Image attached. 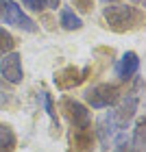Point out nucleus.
Wrapping results in <instances>:
<instances>
[{"instance_id":"9","label":"nucleus","mask_w":146,"mask_h":152,"mask_svg":"<svg viewBox=\"0 0 146 152\" xmlns=\"http://www.w3.org/2000/svg\"><path fill=\"white\" fill-rule=\"evenodd\" d=\"M116 124L114 120H111V113L109 115H102L98 122H96V135H98V139H100V146L102 150H107L109 148V143L114 141V133H116Z\"/></svg>"},{"instance_id":"14","label":"nucleus","mask_w":146,"mask_h":152,"mask_svg":"<svg viewBox=\"0 0 146 152\" xmlns=\"http://www.w3.org/2000/svg\"><path fill=\"white\" fill-rule=\"evenodd\" d=\"M39 100H41V107H44V111L48 113V117L57 124V128H59V122H57V111H55V102H52V96L48 94V91H39Z\"/></svg>"},{"instance_id":"13","label":"nucleus","mask_w":146,"mask_h":152,"mask_svg":"<svg viewBox=\"0 0 146 152\" xmlns=\"http://www.w3.org/2000/svg\"><path fill=\"white\" fill-rule=\"evenodd\" d=\"M13 48H15V39H13V35L9 31L0 28V59H2L4 54L13 52Z\"/></svg>"},{"instance_id":"18","label":"nucleus","mask_w":146,"mask_h":152,"mask_svg":"<svg viewBox=\"0 0 146 152\" xmlns=\"http://www.w3.org/2000/svg\"><path fill=\"white\" fill-rule=\"evenodd\" d=\"M102 2H105V4H109V2H111V4H114V2H116V0H102Z\"/></svg>"},{"instance_id":"15","label":"nucleus","mask_w":146,"mask_h":152,"mask_svg":"<svg viewBox=\"0 0 146 152\" xmlns=\"http://www.w3.org/2000/svg\"><path fill=\"white\" fill-rule=\"evenodd\" d=\"M72 4L79 13H89L94 9V0H72Z\"/></svg>"},{"instance_id":"17","label":"nucleus","mask_w":146,"mask_h":152,"mask_svg":"<svg viewBox=\"0 0 146 152\" xmlns=\"http://www.w3.org/2000/svg\"><path fill=\"white\" fill-rule=\"evenodd\" d=\"M44 2H46L48 9H57V7L61 4V0H44Z\"/></svg>"},{"instance_id":"3","label":"nucleus","mask_w":146,"mask_h":152,"mask_svg":"<svg viewBox=\"0 0 146 152\" xmlns=\"http://www.w3.org/2000/svg\"><path fill=\"white\" fill-rule=\"evenodd\" d=\"M122 98L120 87L114 83H98L85 91V102L92 109H109L116 107V102Z\"/></svg>"},{"instance_id":"16","label":"nucleus","mask_w":146,"mask_h":152,"mask_svg":"<svg viewBox=\"0 0 146 152\" xmlns=\"http://www.w3.org/2000/svg\"><path fill=\"white\" fill-rule=\"evenodd\" d=\"M114 152H131V146H129V139L127 137H120L118 139V143H116V148H114Z\"/></svg>"},{"instance_id":"7","label":"nucleus","mask_w":146,"mask_h":152,"mask_svg":"<svg viewBox=\"0 0 146 152\" xmlns=\"http://www.w3.org/2000/svg\"><path fill=\"white\" fill-rule=\"evenodd\" d=\"M0 76L7 83H11V85H20L22 83L24 70H22V57H20V52L13 50L0 59Z\"/></svg>"},{"instance_id":"4","label":"nucleus","mask_w":146,"mask_h":152,"mask_svg":"<svg viewBox=\"0 0 146 152\" xmlns=\"http://www.w3.org/2000/svg\"><path fill=\"white\" fill-rule=\"evenodd\" d=\"M59 107H61V113L68 122H70L72 128H89L92 124V115H89L87 107L83 102L70 98V96H63L59 100Z\"/></svg>"},{"instance_id":"6","label":"nucleus","mask_w":146,"mask_h":152,"mask_svg":"<svg viewBox=\"0 0 146 152\" xmlns=\"http://www.w3.org/2000/svg\"><path fill=\"white\" fill-rule=\"evenodd\" d=\"M87 74H89V67H74V65H68L63 67V70H59V72H55V87L61 89V91H70V89L74 87H79L83 80L87 78Z\"/></svg>"},{"instance_id":"11","label":"nucleus","mask_w":146,"mask_h":152,"mask_svg":"<svg viewBox=\"0 0 146 152\" xmlns=\"http://www.w3.org/2000/svg\"><path fill=\"white\" fill-rule=\"evenodd\" d=\"M59 24H61V28H66V31H79L83 22H81V18L74 13V9H70V7H63V9L59 11Z\"/></svg>"},{"instance_id":"19","label":"nucleus","mask_w":146,"mask_h":152,"mask_svg":"<svg viewBox=\"0 0 146 152\" xmlns=\"http://www.w3.org/2000/svg\"><path fill=\"white\" fill-rule=\"evenodd\" d=\"M131 2H142V0H131Z\"/></svg>"},{"instance_id":"2","label":"nucleus","mask_w":146,"mask_h":152,"mask_svg":"<svg viewBox=\"0 0 146 152\" xmlns=\"http://www.w3.org/2000/svg\"><path fill=\"white\" fill-rule=\"evenodd\" d=\"M0 20L4 24L13 26V28H20L26 33H37V24L33 22V18L26 15L24 9L15 0H0Z\"/></svg>"},{"instance_id":"5","label":"nucleus","mask_w":146,"mask_h":152,"mask_svg":"<svg viewBox=\"0 0 146 152\" xmlns=\"http://www.w3.org/2000/svg\"><path fill=\"white\" fill-rule=\"evenodd\" d=\"M137 107H140V96H137L135 89L116 102V111H111V120H114L118 130H124L129 126V122L133 120L135 113H137Z\"/></svg>"},{"instance_id":"10","label":"nucleus","mask_w":146,"mask_h":152,"mask_svg":"<svg viewBox=\"0 0 146 152\" xmlns=\"http://www.w3.org/2000/svg\"><path fill=\"white\" fill-rule=\"evenodd\" d=\"M72 148L74 152H89L94 148V133L89 128H74Z\"/></svg>"},{"instance_id":"1","label":"nucleus","mask_w":146,"mask_h":152,"mask_svg":"<svg viewBox=\"0 0 146 152\" xmlns=\"http://www.w3.org/2000/svg\"><path fill=\"white\" fill-rule=\"evenodd\" d=\"M102 18H105L107 26L114 33H127V31H133L135 26L142 24V11L133 4H107L102 9Z\"/></svg>"},{"instance_id":"12","label":"nucleus","mask_w":146,"mask_h":152,"mask_svg":"<svg viewBox=\"0 0 146 152\" xmlns=\"http://www.w3.org/2000/svg\"><path fill=\"white\" fill-rule=\"evenodd\" d=\"M18 137L9 124H0V152H15Z\"/></svg>"},{"instance_id":"8","label":"nucleus","mask_w":146,"mask_h":152,"mask_svg":"<svg viewBox=\"0 0 146 152\" xmlns=\"http://www.w3.org/2000/svg\"><path fill=\"white\" fill-rule=\"evenodd\" d=\"M137 70H140V57H137V52H133V50L124 52L116 63V76L120 80H131L137 74Z\"/></svg>"}]
</instances>
